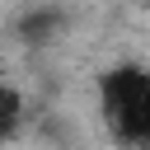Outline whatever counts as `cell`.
Instances as JSON below:
<instances>
[{
	"label": "cell",
	"mask_w": 150,
	"mask_h": 150,
	"mask_svg": "<svg viewBox=\"0 0 150 150\" xmlns=\"http://www.w3.org/2000/svg\"><path fill=\"white\" fill-rule=\"evenodd\" d=\"M98 117L112 141L150 150V66H112L98 75Z\"/></svg>",
	"instance_id": "cell-1"
},
{
	"label": "cell",
	"mask_w": 150,
	"mask_h": 150,
	"mask_svg": "<svg viewBox=\"0 0 150 150\" xmlns=\"http://www.w3.org/2000/svg\"><path fill=\"white\" fill-rule=\"evenodd\" d=\"M56 28H61V14H52V9H42V14H28V19H23V38H28V42H47Z\"/></svg>",
	"instance_id": "cell-2"
}]
</instances>
